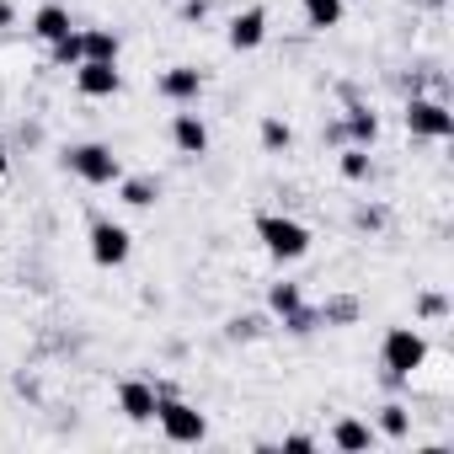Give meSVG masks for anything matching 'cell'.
Instances as JSON below:
<instances>
[{
	"instance_id": "1",
	"label": "cell",
	"mask_w": 454,
	"mask_h": 454,
	"mask_svg": "<svg viewBox=\"0 0 454 454\" xmlns=\"http://www.w3.org/2000/svg\"><path fill=\"white\" fill-rule=\"evenodd\" d=\"M257 236H262V247H268L278 262H294V257L310 252V231H305L300 219H284V214H262V219H257Z\"/></svg>"
},
{
	"instance_id": "2",
	"label": "cell",
	"mask_w": 454,
	"mask_h": 454,
	"mask_svg": "<svg viewBox=\"0 0 454 454\" xmlns=\"http://www.w3.org/2000/svg\"><path fill=\"white\" fill-rule=\"evenodd\" d=\"M422 364H427V337L417 326H395L385 337V369H390V380H411Z\"/></svg>"
},
{
	"instance_id": "3",
	"label": "cell",
	"mask_w": 454,
	"mask_h": 454,
	"mask_svg": "<svg viewBox=\"0 0 454 454\" xmlns=\"http://www.w3.org/2000/svg\"><path fill=\"white\" fill-rule=\"evenodd\" d=\"M70 171H75L81 182H91V187L123 182V160H118L107 145H75V150H70Z\"/></svg>"
},
{
	"instance_id": "4",
	"label": "cell",
	"mask_w": 454,
	"mask_h": 454,
	"mask_svg": "<svg viewBox=\"0 0 454 454\" xmlns=\"http://www.w3.org/2000/svg\"><path fill=\"white\" fill-rule=\"evenodd\" d=\"M155 417H160V433H166L171 443H203V438H208L203 411H192V406H182V401H171V395L155 401Z\"/></svg>"
},
{
	"instance_id": "5",
	"label": "cell",
	"mask_w": 454,
	"mask_h": 454,
	"mask_svg": "<svg viewBox=\"0 0 454 454\" xmlns=\"http://www.w3.org/2000/svg\"><path fill=\"white\" fill-rule=\"evenodd\" d=\"M129 252H134V236L123 231V224H113V219H97L91 224V262L97 268H123Z\"/></svg>"
},
{
	"instance_id": "6",
	"label": "cell",
	"mask_w": 454,
	"mask_h": 454,
	"mask_svg": "<svg viewBox=\"0 0 454 454\" xmlns=\"http://www.w3.org/2000/svg\"><path fill=\"white\" fill-rule=\"evenodd\" d=\"M406 129H411V134H422V139H449V134H454V113H449L443 102L417 97V102L406 107Z\"/></svg>"
},
{
	"instance_id": "7",
	"label": "cell",
	"mask_w": 454,
	"mask_h": 454,
	"mask_svg": "<svg viewBox=\"0 0 454 454\" xmlns=\"http://www.w3.org/2000/svg\"><path fill=\"white\" fill-rule=\"evenodd\" d=\"M118 86H123L118 65H107V59H81L75 65V91L81 97H118Z\"/></svg>"
},
{
	"instance_id": "8",
	"label": "cell",
	"mask_w": 454,
	"mask_h": 454,
	"mask_svg": "<svg viewBox=\"0 0 454 454\" xmlns=\"http://www.w3.org/2000/svg\"><path fill=\"white\" fill-rule=\"evenodd\" d=\"M155 401H160V390L145 385V380H129V385L118 390V406H123V417H134V422H150V417H155Z\"/></svg>"
},
{
	"instance_id": "9",
	"label": "cell",
	"mask_w": 454,
	"mask_h": 454,
	"mask_svg": "<svg viewBox=\"0 0 454 454\" xmlns=\"http://www.w3.org/2000/svg\"><path fill=\"white\" fill-rule=\"evenodd\" d=\"M262 38H268V12H257V6H252V12H241V17L231 22V49L252 54Z\"/></svg>"
},
{
	"instance_id": "10",
	"label": "cell",
	"mask_w": 454,
	"mask_h": 454,
	"mask_svg": "<svg viewBox=\"0 0 454 454\" xmlns=\"http://www.w3.org/2000/svg\"><path fill=\"white\" fill-rule=\"evenodd\" d=\"M171 139H176V150H182V155H203V150H208V129H203V118H198V113H176Z\"/></svg>"
},
{
	"instance_id": "11",
	"label": "cell",
	"mask_w": 454,
	"mask_h": 454,
	"mask_svg": "<svg viewBox=\"0 0 454 454\" xmlns=\"http://www.w3.org/2000/svg\"><path fill=\"white\" fill-rule=\"evenodd\" d=\"M33 33H38L43 43H59L65 33H75V22H70V12L59 6V0H49V6H43V12L33 17Z\"/></svg>"
},
{
	"instance_id": "12",
	"label": "cell",
	"mask_w": 454,
	"mask_h": 454,
	"mask_svg": "<svg viewBox=\"0 0 454 454\" xmlns=\"http://www.w3.org/2000/svg\"><path fill=\"white\" fill-rule=\"evenodd\" d=\"M160 91H166L171 102H198L203 75H198V70H166V75H160Z\"/></svg>"
},
{
	"instance_id": "13",
	"label": "cell",
	"mask_w": 454,
	"mask_h": 454,
	"mask_svg": "<svg viewBox=\"0 0 454 454\" xmlns=\"http://www.w3.org/2000/svg\"><path fill=\"white\" fill-rule=\"evenodd\" d=\"M332 443H337V449H369V443H374V427L358 422V417H342V422L332 427Z\"/></svg>"
},
{
	"instance_id": "14",
	"label": "cell",
	"mask_w": 454,
	"mask_h": 454,
	"mask_svg": "<svg viewBox=\"0 0 454 454\" xmlns=\"http://www.w3.org/2000/svg\"><path fill=\"white\" fill-rule=\"evenodd\" d=\"M81 49H86V59H107V65H118V38H113V33H102V27L81 33Z\"/></svg>"
},
{
	"instance_id": "15",
	"label": "cell",
	"mask_w": 454,
	"mask_h": 454,
	"mask_svg": "<svg viewBox=\"0 0 454 454\" xmlns=\"http://www.w3.org/2000/svg\"><path fill=\"white\" fill-rule=\"evenodd\" d=\"M305 22L310 27H337L342 22V0H305Z\"/></svg>"
},
{
	"instance_id": "16",
	"label": "cell",
	"mask_w": 454,
	"mask_h": 454,
	"mask_svg": "<svg viewBox=\"0 0 454 454\" xmlns=\"http://www.w3.org/2000/svg\"><path fill=\"white\" fill-rule=\"evenodd\" d=\"M406 427H411V417H406V406H380V433L385 438H406Z\"/></svg>"
},
{
	"instance_id": "17",
	"label": "cell",
	"mask_w": 454,
	"mask_h": 454,
	"mask_svg": "<svg viewBox=\"0 0 454 454\" xmlns=\"http://www.w3.org/2000/svg\"><path fill=\"white\" fill-rule=\"evenodd\" d=\"M118 187H123V203H134V208L155 203V182H150V176H129V182H118Z\"/></svg>"
},
{
	"instance_id": "18",
	"label": "cell",
	"mask_w": 454,
	"mask_h": 454,
	"mask_svg": "<svg viewBox=\"0 0 454 454\" xmlns=\"http://www.w3.org/2000/svg\"><path fill=\"white\" fill-rule=\"evenodd\" d=\"M54 59H59V65H81V59H86V49H81V33H65V38L54 43Z\"/></svg>"
},
{
	"instance_id": "19",
	"label": "cell",
	"mask_w": 454,
	"mask_h": 454,
	"mask_svg": "<svg viewBox=\"0 0 454 454\" xmlns=\"http://www.w3.org/2000/svg\"><path fill=\"white\" fill-rule=\"evenodd\" d=\"M342 176H348V182H364V176H369V155H364L358 145L342 150Z\"/></svg>"
},
{
	"instance_id": "20",
	"label": "cell",
	"mask_w": 454,
	"mask_h": 454,
	"mask_svg": "<svg viewBox=\"0 0 454 454\" xmlns=\"http://www.w3.org/2000/svg\"><path fill=\"white\" fill-rule=\"evenodd\" d=\"M289 139H294V134H289V123H278V118H268V123H262V145H268V150H284Z\"/></svg>"
},
{
	"instance_id": "21",
	"label": "cell",
	"mask_w": 454,
	"mask_h": 454,
	"mask_svg": "<svg viewBox=\"0 0 454 454\" xmlns=\"http://www.w3.org/2000/svg\"><path fill=\"white\" fill-rule=\"evenodd\" d=\"M273 310H278V316H294V310H300V289L278 284V289H273Z\"/></svg>"
},
{
	"instance_id": "22",
	"label": "cell",
	"mask_w": 454,
	"mask_h": 454,
	"mask_svg": "<svg viewBox=\"0 0 454 454\" xmlns=\"http://www.w3.org/2000/svg\"><path fill=\"white\" fill-rule=\"evenodd\" d=\"M353 134H358V139H374V118H369V113H353Z\"/></svg>"
},
{
	"instance_id": "23",
	"label": "cell",
	"mask_w": 454,
	"mask_h": 454,
	"mask_svg": "<svg viewBox=\"0 0 454 454\" xmlns=\"http://www.w3.org/2000/svg\"><path fill=\"white\" fill-rule=\"evenodd\" d=\"M284 449H294V454H305V449H316V438H305V433H294V438H284Z\"/></svg>"
},
{
	"instance_id": "24",
	"label": "cell",
	"mask_w": 454,
	"mask_h": 454,
	"mask_svg": "<svg viewBox=\"0 0 454 454\" xmlns=\"http://www.w3.org/2000/svg\"><path fill=\"white\" fill-rule=\"evenodd\" d=\"M422 316H443V294H427L422 300Z\"/></svg>"
},
{
	"instance_id": "25",
	"label": "cell",
	"mask_w": 454,
	"mask_h": 454,
	"mask_svg": "<svg viewBox=\"0 0 454 454\" xmlns=\"http://www.w3.org/2000/svg\"><path fill=\"white\" fill-rule=\"evenodd\" d=\"M12 17H17V12H12V0H0V27H12Z\"/></svg>"
},
{
	"instance_id": "26",
	"label": "cell",
	"mask_w": 454,
	"mask_h": 454,
	"mask_svg": "<svg viewBox=\"0 0 454 454\" xmlns=\"http://www.w3.org/2000/svg\"><path fill=\"white\" fill-rule=\"evenodd\" d=\"M12 166V155H6V139H0V171H6Z\"/></svg>"
}]
</instances>
